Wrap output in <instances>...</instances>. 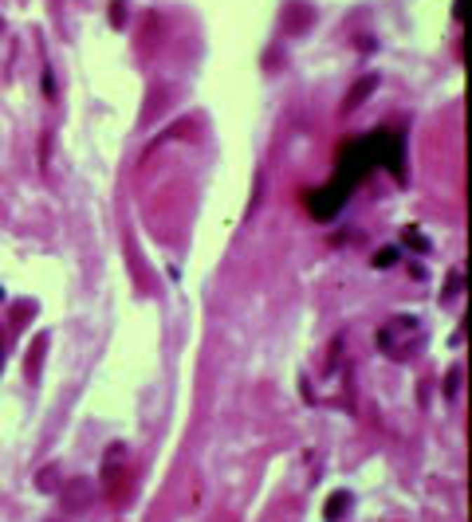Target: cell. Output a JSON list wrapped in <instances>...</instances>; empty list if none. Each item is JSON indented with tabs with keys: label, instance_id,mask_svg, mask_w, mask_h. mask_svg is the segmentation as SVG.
Wrapping results in <instances>:
<instances>
[{
	"label": "cell",
	"instance_id": "6da1fadb",
	"mask_svg": "<svg viewBox=\"0 0 472 522\" xmlns=\"http://www.w3.org/2000/svg\"><path fill=\"white\" fill-rule=\"evenodd\" d=\"M130 479L134 472L122 460V448H114V455H107V467H102V483H107V499L111 502H126L130 499Z\"/></svg>",
	"mask_w": 472,
	"mask_h": 522
}]
</instances>
